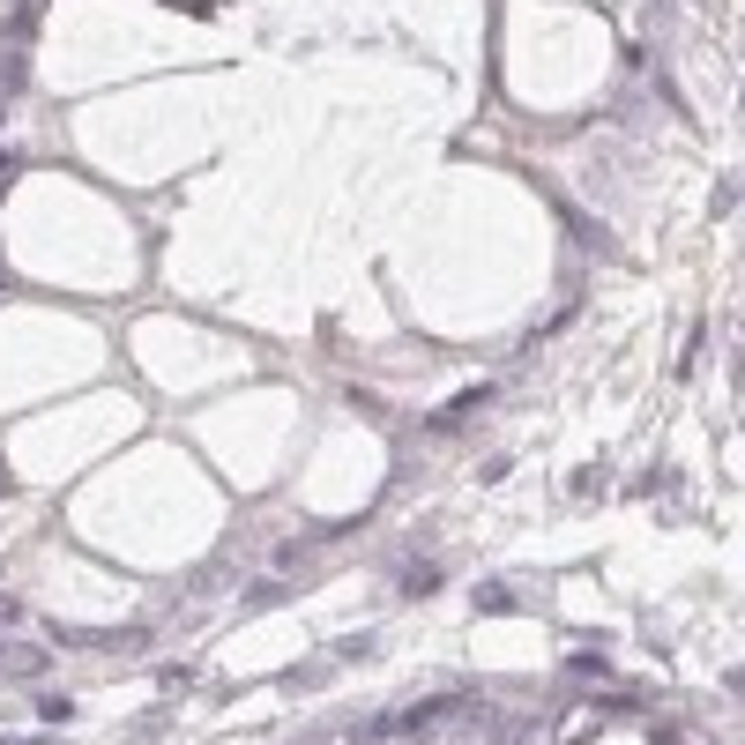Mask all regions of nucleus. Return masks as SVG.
I'll return each mask as SVG.
<instances>
[{
    "label": "nucleus",
    "instance_id": "obj_1",
    "mask_svg": "<svg viewBox=\"0 0 745 745\" xmlns=\"http://www.w3.org/2000/svg\"><path fill=\"white\" fill-rule=\"evenodd\" d=\"M463 708H470V686L455 678V686H440V694H425L418 708H403V716H396V738H433V731H440L447 716H463Z\"/></svg>",
    "mask_w": 745,
    "mask_h": 745
},
{
    "label": "nucleus",
    "instance_id": "obj_2",
    "mask_svg": "<svg viewBox=\"0 0 745 745\" xmlns=\"http://www.w3.org/2000/svg\"><path fill=\"white\" fill-rule=\"evenodd\" d=\"M46 670H52V648L46 642H16V634H0V678H30V686H38Z\"/></svg>",
    "mask_w": 745,
    "mask_h": 745
},
{
    "label": "nucleus",
    "instance_id": "obj_3",
    "mask_svg": "<svg viewBox=\"0 0 745 745\" xmlns=\"http://www.w3.org/2000/svg\"><path fill=\"white\" fill-rule=\"evenodd\" d=\"M440 582H447V567H440V559H410V574H403L396 589H403V596H433Z\"/></svg>",
    "mask_w": 745,
    "mask_h": 745
},
{
    "label": "nucleus",
    "instance_id": "obj_4",
    "mask_svg": "<svg viewBox=\"0 0 745 745\" xmlns=\"http://www.w3.org/2000/svg\"><path fill=\"white\" fill-rule=\"evenodd\" d=\"M38 16H46V0H23V8L8 16V46H30V38H38Z\"/></svg>",
    "mask_w": 745,
    "mask_h": 745
},
{
    "label": "nucleus",
    "instance_id": "obj_5",
    "mask_svg": "<svg viewBox=\"0 0 745 745\" xmlns=\"http://www.w3.org/2000/svg\"><path fill=\"white\" fill-rule=\"evenodd\" d=\"M477 612H485V619H499V612H515V589H507V582H477V596H470Z\"/></svg>",
    "mask_w": 745,
    "mask_h": 745
},
{
    "label": "nucleus",
    "instance_id": "obj_6",
    "mask_svg": "<svg viewBox=\"0 0 745 745\" xmlns=\"http://www.w3.org/2000/svg\"><path fill=\"white\" fill-rule=\"evenodd\" d=\"M350 745H396V716H372L350 731Z\"/></svg>",
    "mask_w": 745,
    "mask_h": 745
},
{
    "label": "nucleus",
    "instance_id": "obj_7",
    "mask_svg": "<svg viewBox=\"0 0 745 745\" xmlns=\"http://www.w3.org/2000/svg\"><path fill=\"white\" fill-rule=\"evenodd\" d=\"M38 716H46V723H68V716H74V701H68V694H52V686H46V694H38Z\"/></svg>",
    "mask_w": 745,
    "mask_h": 745
},
{
    "label": "nucleus",
    "instance_id": "obj_8",
    "mask_svg": "<svg viewBox=\"0 0 745 745\" xmlns=\"http://www.w3.org/2000/svg\"><path fill=\"white\" fill-rule=\"evenodd\" d=\"M284 596H291V582H254V589H247V604L261 612V604H284Z\"/></svg>",
    "mask_w": 745,
    "mask_h": 745
},
{
    "label": "nucleus",
    "instance_id": "obj_9",
    "mask_svg": "<svg viewBox=\"0 0 745 745\" xmlns=\"http://www.w3.org/2000/svg\"><path fill=\"white\" fill-rule=\"evenodd\" d=\"M567 678H612V664L604 656H567Z\"/></svg>",
    "mask_w": 745,
    "mask_h": 745
},
{
    "label": "nucleus",
    "instance_id": "obj_10",
    "mask_svg": "<svg viewBox=\"0 0 745 745\" xmlns=\"http://www.w3.org/2000/svg\"><path fill=\"white\" fill-rule=\"evenodd\" d=\"M23 619H30V612H23V596H8V589H0V634H16Z\"/></svg>",
    "mask_w": 745,
    "mask_h": 745
},
{
    "label": "nucleus",
    "instance_id": "obj_11",
    "mask_svg": "<svg viewBox=\"0 0 745 745\" xmlns=\"http://www.w3.org/2000/svg\"><path fill=\"white\" fill-rule=\"evenodd\" d=\"M157 686H165V694H187V686H195V670H187V664H165V670H157Z\"/></svg>",
    "mask_w": 745,
    "mask_h": 745
},
{
    "label": "nucleus",
    "instance_id": "obj_12",
    "mask_svg": "<svg viewBox=\"0 0 745 745\" xmlns=\"http://www.w3.org/2000/svg\"><path fill=\"white\" fill-rule=\"evenodd\" d=\"M16 165H23V157H16V149H0V179H8V172H16Z\"/></svg>",
    "mask_w": 745,
    "mask_h": 745
},
{
    "label": "nucleus",
    "instance_id": "obj_13",
    "mask_svg": "<svg viewBox=\"0 0 745 745\" xmlns=\"http://www.w3.org/2000/svg\"><path fill=\"white\" fill-rule=\"evenodd\" d=\"M0 745H60V738H0Z\"/></svg>",
    "mask_w": 745,
    "mask_h": 745
},
{
    "label": "nucleus",
    "instance_id": "obj_14",
    "mask_svg": "<svg viewBox=\"0 0 745 745\" xmlns=\"http://www.w3.org/2000/svg\"><path fill=\"white\" fill-rule=\"evenodd\" d=\"M656 745H678V731H656Z\"/></svg>",
    "mask_w": 745,
    "mask_h": 745
}]
</instances>
